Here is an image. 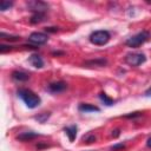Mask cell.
I'll use <instances>...</instances> for the list:
<instances>
[{
  "mask_svg": "<svg viewBox=\"0 0 151 151\" xmlns=\"http://www.w3.org/2000/svg\"><path fill=\"white\" fill-rule=\"evenodd\" d=\"M111 38V34L109 31H105V29H99V31H94L93 33L90 34V41L93 44V45H98V46H101V45H105L109 42Z\"/></svg>",
  "mask_w": 151,
  "mask_h": 151,
  "instance_id": "3",
  "label": "cell"
},
{
  "mask_svg": "<svg viewBox=\"0 0 151 151\" xmlns=\"http://www.w3.org/2000/svg\"><path fill=\"white\" fill-rule=\"evenodd\" d=\"M12 78L17 81H26L29 79V76L25 72H21V71H14L12 73Z\"/></svg>",
  "mask_w": 151,
  "mask_h": 151,
  "instance_id": "11",
  "label": "cell"
},
{
  "mask_svg": "<svg viewBox=\"0 0 151 151\" xmlns=\"http://www.w3.org/2000/svg\"><path fill=\"white\" fill-rule=\"evenodd\" d=\"M28 60H29V63L32 64V66H34V67H37V68H41V67H44V60H42L41 57L38 55V54H33V55H31Z\"/></svg>",
  "mask_w": 151,
  "mask_h": 151,
  "instance_id": "8",
  "label": "cell"
},
{
  "mask_svg": "<svg viewBox=\"0 0 151 151\" xmlns=\"http://www.w3.org/2000/svg\"><path fill=\"white\" fill-rule=\"evenodd\" d=\"M149 38H150V32L149 31H142V32H138L137 34L132 35L131 38H129L125 41V44H126V46H129L131 48H137L140 45H143L145 41H147Z\"/></svg>",
  "mask_w": 151,
  "mask_h": 151,
  "instance_id": "2",
  "label": "cell"
},
{
  "mask_svg": "<svg viewBox=\"0 0 151 151\" xmlns=\"http://www.w3.org/2000/svg\"><path fill=\"white\" fill-rule=\"evenodd\" d=\"M78 110L80 112H85V113H87V112H99L100 111L99 107H97L94 105H91V104H80L78 106Z\"/></svg>",
  "mask_w": 151,
  "mask_h": 151,
  "instance_id": "9",
  "label": "cell"
},
{
  "mask_svg": "<svg viewBox=\"0 0 151 151\" xmlns=\"http://www.w3.org/2000/svg\"><path fill=\"white\" fill-rule=\"evenodd\" d=\"M146 145H147V146H149V147L151 149V137H150V138L147 139V142H146Z\"/></svg>",
  "mask_w": 151,
  "mask_h": 151,
  "instance_id": "23",
  "label": "cell"
},
{
  "mask_svg": "<svg viewBox=\"0 0 151 151\" xmlns=\"http://www.w3.org/2000/svg\"><path fill=\"white\" fill-rule=\"evenodd\" d=\"M84 139H85L87 143H92V142H94V140H96V136H91V137H87V138H85V137H84Z\"/></svg>",
  "mask_w": 151,
  "mask_h": 151,
  "instance_id": "21",
  "label": "cell"
},
{
  "mask_svg": "<svg viewBox=\"0 0 151 151\" xmlns=\"http://www.w3.org/2000/svg\"><path fill=\"white\" fill-rule=\"evenodd\" d=\"M0 38L2 39V40H7V41H18L20 38L19 37H17V35H11V34H7V33H5V32H1L0 33Z\"/></svg>",
  "mask_w": 151,
  "mask_h": 151,
  "instance_id": "14",
  "label": "cell"
},
{
  "mask_svg": "<svg viewBox=\"0 0 151 151\" xmlns=\"http://www.w3.org/2000/svg\"><path fill=\"white\" fill-rule=\"evenodd\" d=\"M145 96H147V97H149V96H151V88H149V90L145 92Z\"/></svg>",
  "mask_w": 151,
  "mask_h": 151,
  "instance_id": "24",
  "label": "cell"
},
{
  "mask_svg": "<svg viewBox=\"0 0 151 151\" xmlns=\"http://www.w3.org/2000/svg\"><path fill=\"white\" fill-rule=\"evenodd\" d=\"M44 18H45V13H33V15L31 17V22L39 24L44 20Z\"/></svg>",
  "mask_w": 151,
  "mask_h": 151,
  "instance_id": "13",
  "label": "cell"
},
{
  "mask_svg": "<svg viewBox=\"0 0 151 151\" xmlns=\"http://www.w3.org/2000/svg\"><path fill=\"white\" fill-rule=\"evenodd\" d=\"M47 40H48V35L45 33H41V32H33L28 37V41L34 44L35 46L44 45L45 42H47Z\"/></svg>",
  "mask_w": 151,
  "mask_h": 151,
  "instance_id": "5",
  "label": "cell"
},
{
  "mask_svg": "<svg viewBox=\"0 0 151 151\" xmlns=\"http://www.w3.org/2000/svg\"><path fill=\"white\" fill-rule=\"evenodd\" d=\"M146 58L143 53H129L125 57V63L130 66H139L143 63H145Z\"/></svg>",
  "mask_w": 151,
  "mask_h": 151,
  "instance_id": "4",
  "label": "cell"
},
{
  "mask_svg": "<svg viewBox=\"0 0 151 151\" xmlns=\"http://www.w3.org/2000/svg\"><path fill=\"white\" fill-rule=\"evenodd\" d=\"M18 97L21 98V100L25 103V105L28 109H35L40 105V97L35 94L33 91L28 88H20L18 90Z\"/></svg>",
  "mask_w": 151,
  "mask_h": 151,
  "instance_id": "1",
  "label": "cell"
},
{
  "mask_svg": "<svg viewBox=\"0 0 151 151\" xmlns=\"http://www.w3.org/2000/svg\"><path fill=\"white\" fill-rule=\"evenodd\" d=\"M12 6H13V2L12 1H6V0L0 1V9L2 12L6 11V9H9V7H12Z\"/></svg>",
  "mask_w": 151,
  "mask_h": 151,
  "instance_id": "17",
  "label": "cell"
},
{
  "mask_svg": "<svg viewBox=\"0 0 151 151\" xmlns=\"http://www.w3.org/2000/svg\"><path fill=\"white\" fill-rule=\"evenodd\" d=\"M106 60L105 59H96V60H90L86 61V65H96V66H104L106 65Z\"/></svg>",
  "mask_w": 151,
  "mask_h": 151,
  "instance_id": "16",
  "label": "cell"
},
{
  "mask_svg": "<svg viewBox=\"0 0 151 151\" xmlns=\"http://www.w3.org/2000/svg\"><path fill=\"white\" fill-rule=\"evenodd\" d=\"M99 98H100V100H101L105 105H107V106H112V105H113V103H114V101H113V99H111L110 97H107L104 92H101V93L99 94Z\"/></svg>",
  "mask_w": 151,
  "mask_h": 151,
  "instance_id": "15",
  "label": "cell"
},
{
  "mask_svg": "<svg viewBox=\"0 0 151 151\" xmlns=\"http://www.w3.org/2000/svg\"><path fill=\"white\" fill-rule=\"evenodd\" d=\"M27 7L33 13H45V11L48 8V4L44 1H39V0H34V1H28Z\"/></svg>",
  "mask_w": 151,
  "mask_h": 151,
  "instance_id": "6",
  "label": "cell"
},
{
  "mask_svg": "<svg viewBox=\"0 0 151 151\" xmlns=\"http://www.w3.org/2000/svg\"><path fill=\"white\" fill-rule=\"evenodd\" d=\"M48 116H50L48 113H44V114H42V117L37 116V117H35V119H38L40 123H44V122H45V119H46V118H48Z\"/></svg>",
  "mask_w": 151,
  "mask_h": 151,
  "instance_id": "19",
  "label": "cell"
},
{
  "mask_svg": "<svg viewBox=\"0 0 151 151\" xmlns=\"http://www.w3.org/2000/svg\"><path fill=\"white\" fill-rule=\"evenodd\" d=\"M66 87H67L66 83H64V81H54V83L48 84L47 90L51 93H59V92H63L64 90H66Z\"/></svg>",
  "mask_w": 151,
  "mask_h": 151,
  "instance_id": "7",
  "label": "cell"
},
{
  "mask_svg": "<svg viewBox=\"0 0 151 151\" xmlns=\"http://www.w3.org/2000/svg\"><path fill=\"white\" fill-rule=\"evenodd\" d=\"M45 31H46V32L54 33V32H57V31H58V27H46V28H45Z\"/></svg>",
  "mask_w": 151,
  "mask_h": 151,
  "instance_id": "20",
  "label": "cell"
},
{
  "mask_svg": "<svg viewBox=\"0 0 151 151\" xmlns=\"http://www.w3.org/2000/svg\"><path fill=\"white\" fill-rule=\"evenodd\" d=\"M35 137H38V133H34V132H22L17 138L19 140H22V142H28V140H31V139H33Z\"/></svg>",
  "mask_w": 151,
  "mask_h": 151,
  "instance_id": "12",
  "label": "cell"
},
{
  "mask_svg": "<svg viewBox=\"0 0 151 151\" xmlns=\"http://www.w3.org/2000/svg\"><path fill=\"white\" fill-rule=\"evenodd\" d=\"M125 147V145L122 143V144H116V145H113L112 147H111V151H119V150H123Z\"/></svg>",
  "mask_w": 151,
  "mask_h": 151,
  "instance_id": "18",
  "label": "cell"
},
{
  "mask_svg": "<svg viewBox=\"0 0 151 151\" xmlns=\"http://www.w3.org/2000/svg\"><path fill=\"white\" fill-rule=\"evenodd\" d=\"M136 116L139 117V116H140V112H133L132 114H127V116H125V117H126V118H133V117H136Z\"/></svg>",
  "mask_w": 151,
  "mask_h": 151,
  "instance_id": "22",
  "label": "cell"
},
{
  "mask_svg": "<svg viewBox=\"0 0 151 151\" xmlns=\"http://www.w3.org/2000/svg\"><path fill=\"white\" fill-rule=\"evenodd\" d=\"M77 130H78V129H77L76 125H71V126H67V127L64 129L66 136L68 137V139H70L71 142H73V140L76 139V137H77Z\"/></svg>",
  "mask_w": 151,
  "mask_h": 151,
  "instance_id": "10",
  "label": "cell"
}]
</instances>
